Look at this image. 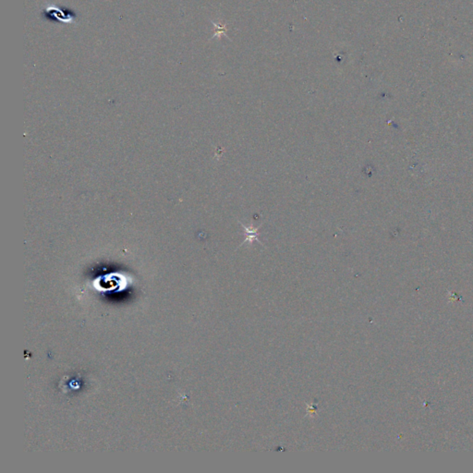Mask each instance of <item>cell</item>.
Segmentation results:
<instances>
[{
    "label": "cell",
    "instance_id": "cell-1",
    "mask_svg": "<svg viewBox=\"0 0 473 473\" xmlns=\"http://www.w3.org/2000/svg\"><path fill=\"white\" fill-rule=\"evenodd\" d=\"M98 286L101 287L103 290H120L123 289V283L124 281L122 277L120 275H108V276H103L99 278L97 281Z\"/></svg>",
    "mask_w": 473,
    "mask_h": 473
},
{
    "label": "cell",
    "instance_id": "cell-3",
    "mask_svg": "<svg viewBox=\"0 0 473 473\" xmlns=\"http://www.w3.org/2000/svg\"><path fill=\"white\" fill-rule=\"evenodd\" d=\"M239 224H240V226L243 227V229L245 230V236H246L244 241H243L242 243H240V246H242V245L245 244V243L253 244L254 241H257V242H259L262 245H264V243L261 242L260 240H258V236H259L258 230L260 229L261 227H263V225H261L259 227H253V224H252L251 226H248V227H247V226L243 225L240 221H239Z\"/></svg>",
    "mask_w": 473,
    "mask_h": 473
},
{
    "label": "cell",
    "instance_id": "cell-2",
    "mask_svg": "<svg viewBox=\"0 0 473 473\" xmlns=\"http://www.w3.org/2000/svg\"><path fill=\"white\" fill-rule=\"evenodd\" d=\"M44 12L46 13L47 18L51 19L52 17H55V18H57L58 21L63 22V23H73V21H75V14L70 12V11L65 13V12H63V10L61 8L56 7V6H50V7H47Z\"/></svg>",
    "mask_w": 473,
    "mask_h": 473
}]
</instances>
